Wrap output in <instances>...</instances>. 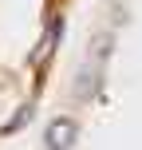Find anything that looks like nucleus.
Returning <instances> with one entry per match:
<instances>
[{"instance_id":"1","label":"nucleus","mask_w":142,"mask_h":150,"mask_svg":"<svg viewBox=\"0 0 142 150\" xmlns=\"http://www.w3.org/2000/svg\"><path fill=\"white\" fill-rule=\"evenodd\" d=\"M75 138H79L75 119H52L47 130H44V146H47V150H71Z\"/></svg>"},{"instance_id":"2","label":"nucleus","mask_w":142,"mask_h":150,"mask_svg":"<svg viewBox=\"0 0 142 150\" xmlns=\"http://www.w3.org/2000/svg\"><path fill=\"white\" fill-rule=\"evenodd\" d=\"M99 67H103V63H95V67H91V63H83L79 79H75V95H79V99H91V95L99 91Z\"/></svg>"}]
</instances>
